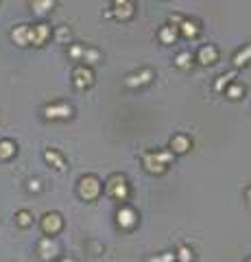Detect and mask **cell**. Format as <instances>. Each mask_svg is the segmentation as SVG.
<instances>
[{"label":"cell","instance_id":"cell-25","mask_svg":"<svg viewBox=\"0 0 251 262\" xmlns=\"http://www.w3.org/2000/svg\"><path fill=\"white\" fill-rule=\"evenodd\" d=\"M249 57H251V46H247L245 50H238V53L234 55V66H245Z\"/></svg>","mask_w":251,"mask_h":262},{"label":"cell","instance_id":"cell-10","mask_svg":"<svg viewBox=\"0 0 251 262\" xmlns=\"http://www.w3.org/2000/svg\"><path fill=\"white\" fill-rule=\"evenodd\" d=\"M199 64H203V66H212V64H217L219 62V48L214 46V44H208V46H203L199 50Z\"/></svg>","mask_w":251,"mask_h":262},{"label":"cell","instance_id":"cell-23","mask_svg":"<svg viewBox=\"0 0 251 262\" xmlns=\"http://www.w3.org/2000/svg\"><path fill=\"white\" fill-rule=\"evenodd\" d=\"M243 94H245V88H243V85H238V83H232L227 90H225V97L232 98V100H238Z\"/></svg>","mask_w":251,"mask_h":262},{"label":"cell","instance_id":"cell-1","mask_svg":"<svg viewBox=\"0 0 251 262\" xmlns=\"http://www.w3.org/2000/svg\"><path fill=\"white\" fill-rule=\"evenodd\" d=\"M175 160V153L170 149H164V151H151V153H147L142 158V162H144V168L149 170V173H153V175H162V173H166V168H168V164Z\"/></svg>","mask_w":251,"mask_h":262},{"label":"cell","instance_id":"cell-26","mask_svg":"<svg viewBox=\"0 0 251 262\" xmlns=\"http://www.w3.org/2000/svg\"><path fill=\"white\" fill-rule=\"evenodd\" d=\"M98 57H100V53H98L96 48H85L81 62H85V64H94V62H98Z\"/></svg>","mask_w":251,"mask_h":262},{"label":"cell","instance_id":"cell-4","mask_svg":"<svg viewBox=\"0 0 251 262\" xmlns=\"http://www.w3.org/2000/svg\"><path fill=\"white\" fill-rule=\"evenodd\" d=\"M72 83H74V88H77V90L90 88V85L94 83L92 68H90V66H85V64H79L77 68H74V72H72Z\"/></svg>","mask_w":251,"mask_h":262},{"label":"cell","instance_id":"cell-11","mask_svg":"<svg viewBox=\"0 0 251 262\" xmlns=\"http://www.w3.org/2000/svg\"><path fill=\"white\" fill-rule=\"evenodd\" d=\"M190 147H192V142H190V138L184 133L173 135V140H170V151H173V153H186V151H190Z\"/></svg>","mask_w":251,"mask_h":262},{"label":"cell","instance_id":"cell-17","mask_svg":"<svg viewBox=\"0 0 251 262\" xmlns=\"http://www.w3.org/2000/svg\"><path fill=\"white\" fill-rule=\"evenodd\" d=\"M177 27H170V24H168V27H164L162 29V31H159V42H162V44H173L175 42V39H177Z\"/></svg>","mask_w":251,"mask_h":262},{"label":"cell","instance_id":"cell-8","mask_svg":"<svg viewBox=\"0 0 251 262\" xmlns=\"http://www.w3.org/2000/svg\"><path fill=\"white\" fill-rule=\"evenodd\" d=\"M37 251H39V258H42L44 262H50V260L55 258V256L59 254V247H57V243H55L53 236H46V238L39 240Z\"/></svg>","mask_w":251,"mask_h":262},{"label":"cell","instance_id":"cell-6","mask_svg":"<svg viewBox=\"0 0 251 262\" xmlns=\"http://www.w3.org/2000/svg\"><path fill=\"white\" fill-rule=\"evenodd\" d=\"M48 37H50V27H48V24L39 22V24L29 27V44H33V46H44Z\"/></svg>","mask_w":251,"mask_h":262},{"label":"cell","instance_id":"cell-13","mask_svg":"<svg viewBox=\"0 0 251 262\" xmlns=\"http://www.w3.org/2000/svg\"><path fill=\"white\" fill-rule=\"evenodd\" d=\"M112 16L118 18V20H129V18H133V2H131V0H127V2H123V4H114Z\"/></svg>","mask_w":251,"mask_h":262},{"label":"cell","instance_id":"cell-2","mask_svg":"<svg viewBox=\"0 0 251 262\" xmlns=\"http://www.w3.org/2000/svg\"><path fill=\"white\" fill-rule=\"evenodd\" d=\"M105 193L116 201H127V196H129L127 179H125L123 175H112V177L107 179V184H105Z\"/></svg>","mask_w":251,"mask_h":262},{"label":"cell","instance_id":"cell-18","mask_svg":"<svg viewBox=\"0 0 251 262\" xmlns=\"http://www.w3.org/2000/svg\"><path fill=\"white\" fill-rule=\"evenodd\" d=\"M16 155V144L11 140H0V160H11Z\"/></svg>","mask_w":251,"mask_h":262},{"label":"cell","instance_id":"cell-32","mask_svg":"<svg viewBox=\"0 0 251 262\" xmlns=\"http://www.w3.org/2000/svg\"><path fill=\"white\" fill-rule=\"evenodd\" d=\"M249 196H251V190H249Z\"/></svg>","mask_w":251,"mask_h":262},{"label":"cell","instance_id":"cell-14","mask_svg":"<svg viewBox=\"0 0 251 262\" xmlns=\"http://www.w3.org/2000/svg\"><path fill=\"white\" fill-rule=\"evenodd\" d=\"M11 39L18 44V46H29V27L27 24H18L11 31Z\"/></svg>","mask_w":251,"mask_h":262},{"label":"cell","instance_id":"cell-12","mask_svg":"<svg viewBox=\"0 0 251 262\" xmlns=\"http://www.w3.org/2000/svg\"><path fill=\"white\" fill-rule=\"evenodd\" d=\"M44 160L53 166V168H57V170H66V162H63V155L59 153V151H55V149H48L46 153H44Z\"/></svg>","mask_w":251,"mask_h":262},{"label":"cell","instance_id":"cell-5","mask_svg":"<svg viewBox=\"0 0 251 262\" xmlns=\"http://www.w3.org/2000/svg\"><path fill=\"white\" fill-rule=\"evenodd\" d=\"M63 228V219H62V214L59 212H46L44 214V219H42V231L46 236H55V234H59Z\"/></svg>","mask_w":251,"mask_h":262},{"label":"cell","instance_id":"cell-31","mask_svg":"<svg viewBox=\"0 0 251 262\" xmlns=\"http://www.w3.org/2000/svg\"><path fill=\"white\" fill-rule=\"evenodd\" d=\"M62 262H72V260H70V258H63V260H62Z\"/></svg>","mask_w":251,"mask_h":262},{"label":"cell","instance_id":"cell-33","mask_svg":"<svg viewBox=\"0 0 251 262\" xmlns=\"http://www.w3.org/2000/svg\"><path fill=\"white\" fill-rule=\"evenodd\" d=\"M247 262H251V258H249V260H247Z\"/></svg>","mask_w":251,"mask_h":262},{"label":"cell","instance_id":"cell-20","mask_svg":"<svg viewBox=\"0 0 251 262\" xmlns=\"http://www.w3.org/2000/svg\"><path fill=\"white\" fill-rule=\"evenodd\" d=\"M175 66H177V68H182V70L190 68V66H192V55H190L188 50H184V53H179L177 57H175Z\"/></svg>","mask_w":251,"mask_h":262},{"label":"cell","instance_id":"cell-30","mask_svg":"<svg viewBox=\"0 0 251 262\" xmlns=\"http://www.w3.org/2000/svg\"><path fill=\"white\" fill-rule=\"evenodd\" d=\"M123 2H127V0H114V4H123Z\"/></svg>","mask_w":251,"mask_h":262},{"label":"cell","instance_id":"cell-7","mask_svg":"<svg viewBox=\"0 0 251 262\" xmlns=\"http://www.w3.org/2000/svg\"><path fill=\"white\" fill-rule=\"evenodd\" d=\"M44 116L48 120H63L72 116V107L68 103H57V105H46L44 107Z\"/></svg>","mask_w":251,"mask_h":262},{"label":"cell","instance_id":"cell-22","mask_svg":"<svg viewBox=\"0 0 251 262\" xmlns=\"http://www.w3.org/2000/svg\"><path fill=\"white\" fill-rule=\"evenodd\" d=\"M175 260H179V262H192L194 260L192 249H190V247H186V245H182L177 249V254H175Z\"/></svg>","mask_w":251,"mask_h":262},{"label":"cell","instance_id":"cell-3","mask_svg":"<svg viewBox=\"0 0 251 262\" xmlns=\"http://www.w3.org/2000/svg\"><path fill=\"white\" fill-rule=\"evenodd\" d=\"M100 190H103V186H100V179L96 175H85L79 181V195H81V199L85 201H94L98 199Z\"/></svg>","mask_w":251,"mask_h":262},{"label":"cell","instance_id":"cell-28","mask_svg":"<svg viewBox=\"0 0 251 262\" xmlns=\"http://www.w3.org/2000/svg\"><path fill=\"white\" fill-rule=\"evenodd\" d=\"M173 260H175V254H164V256H155L149 262H173Z\"/></svg>","mask_w":251,"mask_h":262},{"label":"cell","instance_id":"cell-21","mask_svg":"<svg viewBox=\"0 0 251 262\" xmlns=\"http://www.w3.org/2000/svg\"><path fill=\"white\" fill-rule=\"evenodd\" d=\"M16 223L20 228H29V225H33V214L29 210H20V212H16Z\"/></svg>","mask_w":251,"mask_h":262},{"label":"cell","instance_id":"cell-27","mask_svg":"<svg viewBox=\"0 0 251 262\" xmlns=\"http://www.w3.org/2000/svg\"><path fill=\"white\" fill-rule=\"evenodd\" d=\"M83 50H85V46H70V57H74V59H81L83 57Z\"/></svg>","mask_w":251,"mask_h":262},{"label":"cell","instance_id":"cell-24","mask_svg":"<svg viewBox=\"0 0 251 262\" xmlns=\"http://www.w3.org/2000/svg\"><path fill=\"white\" fill-rule=\"evenodd\" d=\"M236 77V72H227V74H220L219 77V81L214 83V90H217V92H223L225 88H227L229 83H232V79Z\"/></svg>","mask_w":251,"mask_h":262},{"label":"cell","instance_id":"cell-19","mask_svg":"<svg viewBox=\"0 0 251 262\" xmlns=\"http://www.w3.org/2000/svg\"><path fill=\"white\" fill-rule=\"evenodd\" d=\"M53 7H55V0H33V9L39 13V16L53 11Z\"/></svg>","mask_w":251,"mask_h":262},{"label":"cell","instance_id":"cell-9","mask_svg":"<svg viewBox=\"0 0 251 262\" xmlns=\"http://www.w3.org/2000/svg\"><path fill=\"white\" fill-rule=\"evenodd\" d=\"M116 221H118V225L123 229H131L133 225L138 223V214H135L133 208L123 205V208H118V212H116Z\"/></svg>","mask_w":251,"mask_h":262},{"label":"cell","instance_id":"cell-15","mask_svg":"<svg viewBox=\"0 0 251 262\" xmlns=\"http://www.w3.org/2000/svg\"><path fill=\"white\" fill-rule=\"evenodd\" d=\"M177 31L184 35V37H197L199 35V27H197V22H192V20H182V24L177 27Z\"/></svg>","mask_w":251,"mask_h":262},{"label":"cell","instance_id":"cell-29","mask_svg":"<svg viewBox=\"0 0 251 262\" xmlns=\"http://www.w3.org/2000/svg\"><path fill=\"white\" fill-rule=\"evenodd\" d=\"M29 190H35V193H37V190H39V181H37V179L29 181Z\"/></svg>","mask_w":251,"mask_h":262},{"label":"cell","instance_id":"cell-16","mask_svg":"<svg viewBox=\"0 0 251 262\" xmlns=\"http://www.w3.org/2000/svg\"><path fill=\"white\" fill-rule=\"evenodd\" d=\"M151 79H153V72H151V70H142L140 74H131V77H127V85H129V88H133V85H144V83H149Z\"/></svg>","mask_w":251,"mask_h":262}]
</instances>
